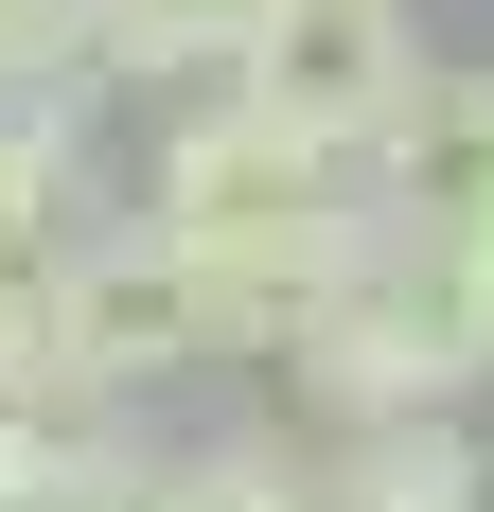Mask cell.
Listing matches in <instances>:
<instances>
[{"label":"cell","instance_id":"6","mask_svg":"<svg viewBox=\"0 0 494 512\" xmlns=\"http://www.w3.org/2000/svg\"><path fill=\"white\" fill-rule=\"evenodd\" d=\"M106 124H124V89H106L89 53L0 89V248H18V265L71 248V230L106 212Z\"/></svg>","mask_w":494,"mask_h":512},{"label":"cell","instance_id":"11","mask_svg":"<svg viewBox=\"0 0 494 512\" xmlns=\"http://www.w3.org/2000/svg\"><path fill=\"white\" fill-rule=\"evenodd\" d=\"M71 53H89V0H0V89L18 71H71Z\"/></svg>","mask_w":494,"mask_h":512},{"label":"cell","instance_id":"9","mask_svg":"<svg viewBox=\"0 0 494 512\" xmlns=\"http://www.w3.org/2000/svg\"><path fill=\"white\" fill-rule=\"evenodd\" d=\"M247 18H265V0H89V71L124 106H159V89H195V71H230Z\"/></svg>","mask_w":494,"mask_h":512},{"label":"cell","instance_id":"8","mask_svg":"<svg viewBox=\"0 0 494 512\" xmlns=\"http://www.w3.org/2000/svg\"><path fill=\"white\" fill-rule=\"evenodd\" d=\"M142 512H318V424H159Z\"/></svg>","mask_w":494,"mask_h":512},{"label":"cell","instance_id":"5","mask_svg":"<svg viewBox=\"0 0 494 512\" xmlns=\"http://www.w3.org/2000/svg\"><path fill=\"white\" fill-rule=\"evenodd\" d=\"M353 195L389 212V230L494 248V53H424V71H406V106L353 142Z\"/></svg>","mask_w":494,"mask_h":512},{"label":"cell","instance_id":"12","mask_svg":"<svg viewBox=\"0 0 494 512\" xmlns=\"http://www.w3.org/2000/svg\"><path fill=\"white\" fill-rule=\"evenodd\" d=\"M18 442H36V424H18V407H0V512H18Z\"/></svg>","mask_w":494,"mask_h":512},{"label":"cell","instance_id":"4","mask_svg":"<svg viewBox=\"0 0 494 512\" xmlns=\"http://www.w3.org/2000/svg\"><path fill=\"white\" fill-rule=\"evenodd\" d=\"M424 0H265V18H247V53L230 71H212V89H247L265 106V124H300V142H371V124H389L406 106V71H424Z\"/></svg>","mask_w":494,"mask_h":512},{"label":"cell","instance_id":"7","mask_svg":"<svg viewBox=\"0 0 494 512\" xmlns=\"http://www.w3.org/2000/svg\"><path fill=\"white\" fill-rule=\"evenodd\" d=\"M318 512H494V442H477V407L318 424Z\"/></svg>","mask_w":494,"mask_h":512},{"label":"cell","instance_id":"2","mask_svg":"<svg viewBox=\"0 0 494 512\" xmlns=\"http://www.w3.org/2000/svg\"><path fill=\"white\" fill-rule=\"evenodd\" d=\"M265 371H283L300 424H389V407H477L494 389V248L459 230H353L283 318H265Z\"/></svg>","mask_w":494,"mask_h":512},{"label":"cell","instance_id":"1","mask_svg":"<svg viewBox=\"0 0 494 512\" xmlns=\"http://www.w3.org/2000/svg\"><path fill=\"white\" fill-rule=\"evenodd\" d=\"M159 230L177 265H212L230 283V318H247V354H265V318L318 283V265L371 230V195H353V159L336 142H300V124H265L247 89H159V124H142V195H124Z\"/></svg>","mask_w":494,"mask_h":512},{"label":"cell","instance_id":"3","mask_svg":"<svg viewBox=\"0 0 494 512\" xmlns=\"http://www.w3.org/2000/svg\"><path fill=\"white\" fill-rule=\"evenodd\" d=\"M53 354H71V407H177L195 371H247V318H230L212 265H177L142 212L106 195L53 248Z\"/></svg>","mask_w":494,"mask_h":512},{"label":"cell","instance_id":"10","mask_svg":"<svg viewBox=\"0 0 494 512\" xmlns=\"http://www.w3.org/2000/svg\"><path fill=\"white\" fill-rule=\"evenodd\" d=\"M0 407H18V424L71 407V354H53V248H36V265L0 248Z\"/></svg>","mask_w":494,"mask_h":512}]
</instances>
